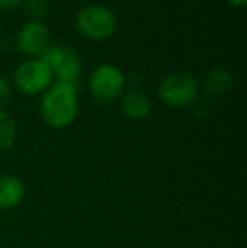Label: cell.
Wrapping results in <instances>:
<instances>
[{"instance_id": "cell-8", "label": "cell", "mask_w": 247, "mask_h": 248, "mask_svg": "<svg viewBox=\"0 0 247 248\" xmlns=\"http://www.w3.org/2000/svg\"><path fill=\"white\" fill-rule=\"evenodd\" d=\"M24 196H26V186L20 177L12 174H0V211L19 206Z\"/></svg>"}, {"instance_id": "cell-13", "label": "cell", "mask_w": 247, "mask_h": 248, "mask_svg": "<svg viewBox=\"0 0 247 248\" xmlns=\"http://www.w3.org/2000/svg\"><path fill=\"white\" fill-rule=\"evenodd\" d=\"M10 93H12V92H10L9 81H7L3 76H0V110H3V107L9 103Z\"/></svg>"}, {"instance_id": "cell-3", "label": "cell", "mask_w": 247, "mask_h": 248, "mask_svg": "<svg viewBox=\"0 0 247 248\" xmlns=\"http://www.w3.org/2000/svg\"><path fill=\"white\" fill-rule=\"evenodd\" d=\"M39 59L48 66L53 78L56 76L58 83L76 86L82 75V59L73 47L65 44H49Z\"/></svg>"}, {"instance_id": "cell-9", "label": "cell", "mask_w": 247, "mask_h": 248, "mask_svg": "<svg viewBox=\"0 0 247 248\" xmlns=\"http://www.w3.org/2000/svg\"><path fill=\"white\" fill-rule=\"evenodd\" d=\"M120 107L125 117L131 120H144L151 115L152 111V101L149 96L142 92H131L122 96Z\"/></svg>"}, {"instance_id": "cell-10", "label": "cell", "mask_w": 247, "mask_h": 248, "mask_svg": "<svg viewBox=\"0 0 247 248\" xmlns=\"http://www.w3.org/2000/svg\"><path fill=\"white\" fill-rule=\"evenodd\" d=\"M232 85H234V78L232 75L224 68H215L205 76V92L212 96H222L225 93L231 92Z\"/></svg>"}, {"instance_id": "cell-14", "label": "cell", "mask_w": 247, "mask_h": 248, "mask_svg": "<svg viewBox=\"0 0 247 248\" xmlns=\"http://www.w3.org/2000/svg\"><path fill=\"white\" fill-rule=\"evenodd\" d=\"M22 0H0V10H7L12 9V7H17Z\"/></svg>"}, {"instance_id": "cell-15", "label": "cell", "mask_w": 247, "mask_h": 248, "mask_svg": "<svg viewBox=\"0 0 247 248\" xmlns=\"http://www.w3.org/2000/svg\"><path fill=\"white\" fill-rule=\"evenodd\" d=\"M227 2L232 3V5H235V7H241V5H244L247 0H227Z\"/></svg>"}, {"instance_id": "cell-1", "label": "cell", "mask_w": 247, "mask_h": 248, "mask_svg": "<svg viewBox=\"0 0 247 248\" xmlns=\"http://www.w3.org/2000/svg\"><path fill=\"white\" fill-rule=\"evenodd\" d=\"M41 117L49 127L66 128L78 115V93L76 86L56 83L49 86L41 100Z\"/></svg>"}, {"instance_id": "cell-4", "label": "cell", "mask_w": 247, "mask_h": 248, "mask_svg": "<svg viewBox=\"0 0 247 248\" xmlns=\"http://www.w3.org/2000/svg\"><path fill=\"white\" fill-rule=\"evenodd\" d=\"M200 93L198 79L190 73H171L158 85L159 100L171 108L190 107Z\"/></svg>"}, {"instance_id": "cell-6", "label": "cell", "mask_w": 247, "mask_h": 248, "mask_svg": "<svg viewBox=\"0 0 247 248\" xmlns=\"http://www.w3.org/2000/svg\"><path fill=\"white\" fill-rule=\"evenodd\" d=\"M14 85L24 95H39L53 83V75L41 59H27L14 71Z\"/></svg>"}, {"instance_id": "cell-2", "label": "cell", "mask_w": 247, "mask_h": 248, "mask_svg": "<svg viewBox=\"0 0 247 248\" xmlns=\"http://www.w3.org/2000/svg\"><path fill=\"white\" fill-rule=\"evenodd\" d=\"M76 27L88 39L103 41L109 39L117 31V17L114 10L102 3H92L78 10Z\"/></svg>"}, {"instance_id": "cell-5", "label": "cell", "mask_w": 247, "mask_h": 248, "mask_svg": "<svg viewBox=\"0 0 247 248\" xmlns=\"http://www.w3.org/2000/svg\"><path fill=\"white\" fill-rule=\"evenodd\" d=\"M88 88L93 98L102 103H110L124 95L125 78L119 68L112 64H100L88 79Z\"/></svg>"}, {"instance_id": "cell-11", "label": "cell", "mask_w": 247, "mask_h": 248, "mask_svg": "<svg viewBox=\"0 0 247 248\" xmlns=\"http://www.w3.org/2000/svg\"><path fill=\"white\" fill-rule=\"evenodd\" d=\"M16 137H17L16 120L5 110H0V154L12 147L14 142H16Z\"/></svg>"}, {"instance_id": "cell-7", "label": "cell", "mask_w": 247, "mask_h": 248, "mask_svg": "<svg viewBox=\"0 0 247 248\" xmlns=\"http://www.w3.org/2000/svg\"><path fill=\"white\" fill-rule=\"evenodd\" d=\"M51 41V32L41 20L24 24L17 32V46L29 58H39Z\"/></svg>"}, {"instance_id": "cell-12", "label": "cell", "mask_w": 247, "mask_h": 248, "mask_svg": "<svg viewBox=\"0 0 247 248\" xmlns=\"http://www.w3.org/2000/svg\"><path fill=\"white\" fill-rule=\"evenodd\" d=\"M26 14L34 19H41L49 14V0H22Z\"/></svg>"}]
</instances>
